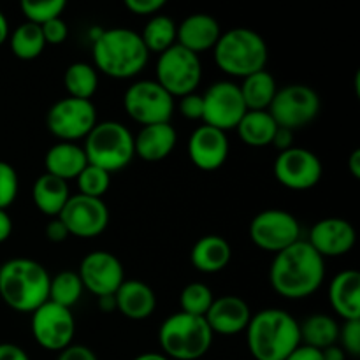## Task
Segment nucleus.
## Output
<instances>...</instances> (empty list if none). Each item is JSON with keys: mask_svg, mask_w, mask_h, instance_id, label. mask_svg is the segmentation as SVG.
<instances>
[{"mask_svg": "<svg viewBox=\"0 0 360 360\" xmlns=\"http://www.w3.org/2000/svg\"><path fill=\"white\" fill-rule=\"evenodd\" d=\"M326 280V260L301 239L276 253L269 269V283L281 297L299 301L315 294Z\"/></svg>", "mask_w": 360, "mask_h": 360, "instance_id": "nucleus-1", "label": "nucleus"}, {"mask_svg": "<svg viewBox=\"0 0 360 360\" xmlns=\"http://www.w3.org/2000/svg\"><path fill=\"white\" fill-rule=\"evenodd\" d=\"M94 67L112 79H130L146 67L150 51L136 30L127 27L104 28L91 42Z\"/></svg>", "mask_w": 360, "mask_h": 360, "instance_id": "nucleus-2", "label": "nucleus"}, {"mask_svg": "<svg viewBox=\"0 0 360 360\" xmlns=\"http://www.w3.org/2000/svg\"><path fill=\"white\" fill-rule=\"evenodd\" d=\"M246 343L255 360H285L301 345L299 322L285 309H262L252 315Z\"/></svg>", "mask_w": 360, "mask_h": 360, "instance_id": "nucleus-3", "label": "nucleus"}, {"mask_svg": "<svg viewBox=\"0 0 360 360\" xmlns=\"http://www.w3.org/2000/svg\"><path fill=\"white\" fill-rule=\"evenodd\" d=\"M51 276L41 262L11 259L0 266V297L18 313H34L48 301Z\"/></svg>", "mask_w": 360, "mask_h": 360, "instance_id": "nucleus-4", "label": "nucleus"}, {"mask_svg": "<svg viewBox=\"0 0 360 360\" xmlns=\"http://www.w3.org/2000/svg\"><path fill=\"white\" fill-rule=\"evenodd\" d=\"M214 63L232 77H248L266 69L269 49L259 32L246 27H236L221 32L213 48Z\"/></svg>", "mask_w": 360, "mask_h": 360, "instance_id": "nucleus-5", "label": "nucleus"}, {"mask_svg": "<svg viewBox=\"0 0 360 360\" xmlns=\"http://www.w3.org/2000/svg\"><path fill=\"white\" fill-rule=\"evenodd\" d=\"M213 330L204 316L178 311L164 320L158 329V343L167 359L199 360L213 345Z\"/></svg>", "mask_w": 360, "mask_h": 360, "instance_id": "nucleus-6", "label": "nucleus"}, {"mask_svg": "<svg viewBox=\"0 0 360 360\" xmlns=\"http://www.w3.org/2000/svg\"><path fill=\"white\" fill-rule=\"evenodd\" d=\"M88 164L104 169L105 172L123 171L136 157L134 134L123 123L109 120L97 122L83 144Z\"/></svg>", "mask_w": 360, "mask_h": 360, "instance_id": "nucleus-7", "label": "nucleus"}, {"mask_svg": "<svg viewBox=\"0 0 360 360\" xmlns=\"http://www.w3.org/2000/svg\"><path fill=\"white\" fill-rule=\"evenodd\" d=\"M157 83L172 97H185L193 94L202 79V63L199 55L183 46L174 44L160 53L157 60Z\"/></svg>", "mask_w": 360, "mask_h": 360, "instance_id": "nucleus-8", "label": "nucleus"}, {"mask_svg": "<svg viewBox=\"0 0 360 360\" xmlns=\"http://www.w3.org/2000/svg\"><path fill=\"white\" fill-rule=\"evenodd\" d=\"M320 108H322L320 95L311 86L294 83L278 88L267 112L273 116L278 127L294 132L309 125L319 116Z\"/></svg>", "mask_w": 360, "mask_h": 360, "instance_id": "nucleus-9", "label": "nucleus"}, {"mask_svg": "<svg viewBox=\"0 0 360 360\" xmlns=\"http://www.w3.org/2000/svg\"><path fill=\"white\" fill-rule=\"evenodd\" d=\"M123 108L134 122L143 127L171 123L174 97L169 95L155 79H139L125 90Z\"/></svg>", "mask_w": 360, "mask_h": 360, "instance_id": "nucleus-10", "label": "nucleus"}, {"mask_svg": "<svg viewBox=\"0 0 360 360\" xmlns=\"http://www.w3.org/2000/svg\"><path fill=\"white\" fill-rule=\"evenodd\" d=\"M97 122V108L94 102L72 97L56 101L46 115L48 130L63 143L84 139Z\"/></svg>", "mask_w": 360, "mask_h": 360, "instance_id": "nucleus-11", "label": "nucleus"}, {"mask_svg": "<svg viewBox=\"0 0 360 360\" xmlns=\"http://www.w3.org/2000/svg\"><path fill=\"white\" fill-rule=\"evenodd\" d=\"M30 329L39 347L48 352H62L72 345L76 320L69 308L46 301L32 313Z\"/></svg>", "mask_w": 360, "mask_h": 360, "instance_id": "nucleus-12", "label": "nucleus"}, {"mask_svg": "<svg viewBox=\"0 0 360 360\" xmlns=\"http://www.w3.org/2000/svg\"><path fill=\"white\" fill-rule=\"evenodd\" d=\"M250 238L260 250L276 255L301 241V225L288 211L264 210L250 224Z\"/></svg>", "mask_w": 360, "mask_h": 360, "instance_id": "nucleus-13", "label": "nucleus"}, {"mask_svg": "<svg viewBox=\"0 0 360 360\" xmlns=\"http://www.w3.org/2000/svg\"><path fill=\"white\" fill-rule=\"evenodd\" d=\"M202 122L227 134L236 129L246 112L239 84L232 81H217L202 94Z\"/></svg>", "mask_w": 360, "mask_h": 360, "instance_id": "nucleus-14", "label": "nucleus"}, {"mask_svg": "<svg viewBox=\"0 0 360 360\" xmlns=\"http://www.w3.org/2000/svg\"><path fill=\"white\" fill-rule=\"evenodd\" d=\"M323 174L320 158L306 148H290L281 151L274 160V176L285 188L304 192L315 188Z\"/></svg>", "mask_w": 360, "mask_h": 360, "instance_id": "nucleus-15", "label": "nucleus"}, {"mask_svg": "<svg viewBox=\"0 0 360 360\" xmlns=\"http://www.w3.org/2000/svg\"><path fill=\"white\" fill-rule=\"evenodd\" d=\"M58 218L74 238H97L109 225V207L102 199L76 193L69 197Z\"/></svg>", "mask_w": 360, "mask_h": 360, "instance_id": "nucleus-16", "label": "nucleus"}, {"mask_svg": "<svg viewBox=\"0 0 360 360\" xmlns=\"http://www.w3.org/2000/svg\"><path fill=\"white\" fill-rule=\"evenodd\" d=\"M77 274H79L84 290L91 292L97 297L116 294L120 285L125 281L122 260L115 253L105 252V250H95L88 253L81 260Z\"/></svg>", "mask_w": 360, "mask_h": 360, "instance_id": "nucleus-17", "label": "nucleus"}, {"mask_svg": "<svg viewBox=\"0 0 360 360\" xmlns=\"http://www.w3.org/2000/svg\"><path fill=\"white\" fill-rule=\"evenodd\" d=\"M357 241L354 225L345 218L330 217L319 220L309 231L308 243L322 257H343L352 252Z\"/></svg>", "mask_w": 360, "mask_h": 360, "instance_id": "nucleus-18", "label": "nucleus"}, {"mask_svg": "<svg viewBox=\"0 0 360 360\" xmlns=\"http://www.w3.org/2000/svg\"><path fill=\"white\" fill-rule=\"evenodd\" d=\"M188 157L200 171H217L229 157L227 134L210 125L197 127L188 139Z\"/></svg>", "mask_w": 360, "mask_h": 360, "instance_id": "nucleus-19", "label": "nucleus"}, {"mask_svg": "<svg viewBox=\"0 0 360 360\" xmlns=\"http://www.w3.org/2000/svg\"><path fill=\"white\" fill-rule=\"evenodd\" d=\"M204 319L213 334L234 336L246 330L252 320V309L245 299L238 295H224L220 299H214Z\"/></svg>", "mask_w": 360, "mask_h": 360, "instance_id": "nucleus-20", "label": "nucleus"}, {"mask_svg": "<svg viewBox=\"0 0 360 360\" xmlns=\"http://www.w3.org/2000/svg\"><path fill=\"white\" fill-rule=\"evenodd\" d=\"M221 35V27L213 16L204 13H195L186 16L178 25L176 44L183 46L188 51L199 53L213 49Z\"/></svg>", "mask_w": 360, "mask_h": 360, "instance_id": "nucleus-21", "label": "nucleus"}, {"mask_svg": "<svg viewBox=\"0 0 360 360\" xmlns=\"http://www.w3.org/2000/svg\"><path fill=\"white\" fill-rule=\"evenodd\" d=\"M178 134L171 123L146 125L134 136V151L144 162H160L172 153Z\"/></svg>", "mask_w": 360, "mask_h": 360, "instance_id": "nucleus-22", "label": "nucleus"}, {"mask_svg": "<svg viewBox=\"0 0 360 360\" xmlns=\"http://www.w3.org/2000/svg\"><path fill=\"white\" fill-rule=\"evenodd\" d=\"M116 311L130 320H144L157 309L153 288L141 280H125L115 294Z\"/></svg>", "mask_w": 360, "mask_h": 360, "instance_id": "nucleus-23", "label": "nucleus"}, {"mask_svg": "<svg viewBox=\"0 0 360 360\" xmlns=\"http://www.w3.org/2000/svg\"><path fill=\"white\" fill-rule=\"evenodd\" d=\"M329 302L343 320H360V273L341 271L329 287Z\"/></svg>", "mask_w": 360, "mask_h": 360, "instance_id": "nucleus-24", "label": "nucleus"}, {"mask_svg": "<svg viewBox=\"0 0 360 360\" xmlns=\"http://www.w3.org/2000/svg\"><path fill=\"white\" fill-rule=\"evenodd\" d=\"M86 165V155H84L83 146H79L77 143L60 141V143L53 144L44 155L46 174H51L63 181L76 179Z\"/></svg>", "mask_w": 360, "mask_h": 360, "instance_id": "nucleus-25", "label": "nucleus"}, {"mask_svg": "<svg viewBox=\"0 0 360 360\" xmlns=\"http://www.w3.org/2000/svg\"><path fill=\"white\" fill-rule=\"evenodd\" d=\"M232 259V248L229 241L221 236H202L190 252V260L193 267L200 273L214 274L224 271Z\"/></svg>", "mask_w": 360, "mask_h": 360, "instance_id": "nucleus-26", "label": "nucleus"}, {"mask_svg": "<svg viewBox=\"0 0 360 360\" xmlns=\"http://www.w3.org/2000/svg\"><path fill=\"white\" fill-rule=\"evenodd\" d=\"M69 197L70 190L67 181L51 174H46V172L39 176L32 186V200H34L35 207L49 218H56L62 213Z\"/></svg>", "mask_w": 360, "mask_h": 360, "instance_id": "nucleus-27", "label": "nucleus"}, {"mask_svg": "<svg viewBox=\"0 0 360 360\" xmlns=\"http://www.w3.org/2000/svg\"><path fill=\"white\" fill-rule=\"evenodd\" d=\"M246 111H267L278 91L276 79L266 69L245 77L239 84Z\"/></svg>", "mask_w": 360, "mask_h": 360, "instance_id": "nucleus-28", "label": "nucleus"}, {"mask_svg": "<svg viewBox=\"0 0 360 360\" xmlns=\"http://www.w3.org/2000/svg\"><path fill=\"white\" fill-rule=\"evenodd\" d=\"M299 333H301V345L322 352L333 345H338L340 323L333 316L316 313L299 322Z\"/></svg>", "mask_w": 360, "mask_h": 360, "instance_id": "nucleus-29", "label": "nucleus"}, {"mask_svg": "<svg viewBox=\"0 0 360 360\" xmlns=\"http://www.w3.org/2000/svg\"><path fill=\"white\" fill-rule=\"evenodd\" d=\"M276 129V122L267 111H246L236 127L239 139L252 148L271 146Z\"/></svg>", "mask_w": 360, "mask_h": 360, "instance_id": "nucleus-30", "label": "nucleus"}, {"mask_svg": "<svg viewBox=\"0 0 360 360\" xmlns=\"http://www.w3.org/2000/svg\"><path fill=\"white\" fill-rule=\"evenodd\" d=\"M9 44L11 51L18 60L30 62V60L39 58L46 48L42 28L30 21H25V23L18 25L13 34L9 35Z\"/></svg>", "mask_w": 360, "mask_h": 360, "instance_id": "nucleus-31", "label": "nucleus"}, {"mask_svg": "<svg viewBox=\"0 0 360 360\" xmlns=\"http://www.w3.org/2000/svg\"><path fill=\"white\" fill-rule=\"evenodd\" d=\"M63 84L69 97L91 101L98 88V72L94 65L86 62L70 63L63 74Z\"/></svg>", "mask_w": 360, "mask_h": 360, "instance_id": "nucleus-32", "label": "nucleus"}, {"mask_svg": "<svg viewBox=\"0 0 360 360\" xmlns=\"http://www.w3.org/2000/svg\"><path fill=\"white\" fill-rule=\"evenodd\" d=\"M143 39L144 46L150 53H164L169 48L176 44L178 37V25L165 14H155L144 25L143 34H139Z\"/></svg>", "mask_w": 360, "mask_h": 360, "instance_id": "nucleus-33", "label": "nucleus"}, {"mask_svg": "<svg viewBox=\"0 0 360 360\" xmlns=\"http://www.w3.org/2000/svg\"><path fill=\"white\" fill-rule=\"evenodd\" d=\"M84 287L81 283V278L76 271H62L55 274L49 281V295L48 301L63 308H72L83 295Z\"/></svg>", "mask_w": 360, "mask_h": 360, "instance_id": "nucleus-34", "label": "nucleus"}, {"mask_svg": "<svg viewBox=\"0 0 360 360\" xmlns=\"http://www.w3.org/2000/svg\"><path fill=\"white\" fill-rule=\"evenodd\" d=\"M213 301V292H211V288L204 283L186 285V287L183 288L181 295H179L181 311L193 316H206V313L210 311Z\"/></svg>", "mask_w": 360, "mask_h": 360, "instance_id": "nucleus-35", "label": "nucleus"}, {"mask_svg": "<svg viewBox=\"0 0 360 360\" xmlns=\"http://www.w3.org/2000/svg\"><path fill=\"white\" fill-rule=\"evenodd\" d=\"M20 7L27 21L41 27V25L55 20V18H62L67 4L65 0H23Z\"/></svg>", "mask_w": 360, "mask_h": 360, "instance_id": "nucleus-36", "label": "nucleus"}, {"mask_svg": "<svg viewBox=\"0 0 360 360\" xmlns=\"http://www.w3.org/2000/svg\"><path fill=\"white\" fill-rule=\"evenodd\" d=\"M76 181L81 195L102 199V195H104L109 190V186H111V174L105 172L104 169L88 164L86 167L83 169V172L77 176Z\"/></svg>", "mask_w": 360, "mask_h": 360, "instance_id": "nucleus-37", "label": "nucleus"}, {"mask_svg": "<svg viewBox=\"0 0 360 360\" xmlns=\"http://www.w3.org/2000/svg\"><path fill=\"white\" fill-rule=\"evenodd\" d=\"M20 179L16 169L7 162L0 160V210H6L16 200Z\"/></svg>", "mask_w": 360, "mask_h": 360, "instance_id": "nucleus-38", "label": "nucleus"}, {"mask_svg": "<svg viewBox=\"0 0 360 360\" xmlns=\"http://www.w3.org/2000/svg\"><path fill=\"white\" fill-rule=\"evenodd\" d=\"M338 345L343 348V352L350 357L360 355V320H345L343 326H340L338 334Z\"/></svg>", "mask_w": 360, "mask_h": 360, "instance_id": "nucleus-39", "label": "nucleus"}, {"mask_svg": "<svg viewBox=\"0 0 360 360\" xmlns=\"http://www.w3.org/2000/svg\"><path fill=\"white\" fill-rule=\"evenodd\" d=\"M41 28H42V35H44L46 44L58 46L62 44V42H65L67 35H69V27H67V23L62 20V18H55V20L41 25Z\"/></svg>", "mask_w": 360, "mask_h": 360, "instance_id": "nucleus-40", "label": "nucleus"}, {"mask_svg": "<svg viewBox=\"0 0 360 360\" xmlns=\"http://www.w3.org/2000/svg\"><path fill=\"white\" fill-rule=\"evenodd\" d=\"M179 112H181L183 118L186 120H202V111H204V104H202V95L199 94H188L185 97L179 98Z\"/></svg>", "mask_w": 360, "mask_h": 360, "instance_id": "nucleus-41", "label": "nucleus"}, {"mask_svg": "<svg viewBox=\"0 0 360 360\" xmlns=\"http://www.w3.org/2000/svg\"><path fill=\"white\" fill-rule=\"evenodd\" d=\"M125 7L139 16H155L165 7V0H125Z\"/></svg>", "mask_w": 360, "mask_h": 360, "instance_id": "nucleus-42", "label": "nucleus"}, {"mask_svg": "<svg viewBox=\"0 0 360 360\" xmlns=\"http://www.w3.org/2000/svg\"><path fill=\"white\" fill-rule=\"evenodd\" d=\"M44 236L49 243H56V245L67 241V239L70 238L69 231H67V227L63 225V221L60 220L58 217L51 218V220L48 221V225H46L44 229Z\"/></svg>", "mask_w": 360, "mask_h": 360, "instance_id": "nucleus-43", "label": "nucleus"}, {"mask_svg": "<svg viewBox=\"0 0 360 360\" xmlns=\"http://www.w3.org/2000/svg\"><path fill=\"white\" fill-rule=\"evenodd\" d=\"M56 360H98L94 350H90L84 345H70L65 350L60 352Z\"/></svg>", "mask_w": 360, "mask_h": 360, "instance_id": "nucleus-44", "label": "nucleus"}, {"mask_svg": "<svg viewBox=\"0 0 360 360\" xmlns=\"http://www.w3.org/2000/svg\"><path fill=\"white\" fill-rule=\"evenodd\" d=\"M271 146L276 148L278 151H287L290 148H294V132L283 127H278L276 132H274L273 141H271Z\"/></svg>", "mask_w": 360, "mask_h": 360, "instance_id": "nucleus-45", "label": "nucleus"}, {"mask_svg": "<svg viewBox=\"0 0 360 360\" xmlns=\"http://www.w3.org/2000/svg\"><path fill=\"white\" fill-rule=\"evenodd\" d=\"M0 360H30V357L18 345L0 343Z\"/></svg>", "mask_w": 360, "mask_h": 360, "instance_id": "nucleus-46", "label": "nucleus"}, {"mask_svg": "<svg viewBox=\"0 0 360 360\" xmlns=\"http://www.w3.org/2000/svg\"><path fill=\"white\" fill-rule=\"evenodd\" d=\"M285 360H323L322 352L316 350V348L306 347V345H299L290 355Z\"/></svg>", "mask_w": 360, "mask_h": 360, "instance_id": "nucleus-47", "label": "nucleus"}, {"mask_svg": "<svg viewBox=\"0 0 360 360\" xmlns=\"http://www.w3.org/2000/svg\"><path fill=\"white\" fill-rule=\"evenodd\" d=\"M13 234V218L6 210H0V245L6 243Z\"/></svg>", "mask_w": 360, "mask_h": 360, "instance_id": "nucleus-48", "label": "nucleus"}, {"mask_svg": "<svg viewBox=\"0 0 360 360\" xmlns=\"http://www.w3.org/2000/svg\"><path fill=\"white\" fill-rule=\"evenodd\" d=\"M322 359L323 360H347V354L343 352V348L340 345H333V347L322 350Z\"/></svg>", "mask_w": 360, "mask_h": 360, "instance_id": "nucleus-49", "label": "nucleus"}, {"mask_svg": "<svg viewBox=\"0 0 360 360\" xmlns=\"http://www.w3.org/2000/svg\"><path fill=\"white\" fill-rule=\"evenodd\" d=\"M348 169H350L352 176H354L355 179H360V150L352 151V155L348 157V162H347Z\"/></svg>", "mask_w": 360, "mask_h": 360, "instance_id": "nucleus-50", "label": "nucleus"}, {"mask_svg": "<svg viewBox=\"0 0 360 360\" xmlns=\"http://www.w3.org/2000/svg\"><path fill=\"white\" fill-rule=\"evenodd\" d=\"M98 308H101V311H104V313L116 311V297H115V294L101 295V297H98Z\"/></svg>", "mask_w": 360, "mask_h": 360, "instance_id": "nucleus-51", "label": "nucleus"}, {"mask_svg": "<svg viewBox=\"0 0 360 360\" xmlns=\"http://www.w3.org/2000/svg\"><path fill=\"white\" fill-rule=\"evenodd\" d=\"M7 39H9V21H7L6 14L0 11V46L7 42Z\"/></svg>", "mask_w": 360, "mask_h": 360, "instance_id": "nucleus-52", "label": "nucleus"}, {"mask_svg": "<svg viewBox=\"0 0 360 360\" xmlns=\"http://www.w3.org/2000/svg\"><path fill=\"white\" fill-rule=\"evenodd\" d=\"M134 360H171L165 357L164 354H157V352H148V354H141L137 355Z\"/></svg>", "mask_w": 360, "mask_h": 360, "instance_id": "nucleus-53", "label": "nucleus"}]
</instances>
